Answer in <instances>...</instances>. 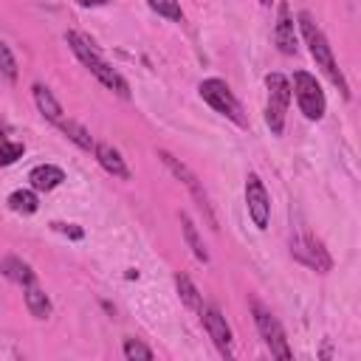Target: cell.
I'll return each instance as SVG.
<instances>
[{
  "instance_id": "7a4b0ae2",
  "label": "cell",
  "mask_w": 361,
  "mask_h": 361,
  "mask_svg": "<svg viewBox=\"0 0 361 361\" xmlns=\"http://www.w3.org/2000/svg\"><path fill=\"white\" fill-rule=\"evenodd\" d=\"M65 42L71 45V51L76 54V59H79V62H82V65H85V68H87V71H90V73H93L104 87H110V90H113V93H118L121 99H130V85H127V79H124V76H121L110 62H104V59H102V54H99V51H96V48L82 37V34L68 31V34H65Z\"/></svg>"
},
{
  "instance_id": "30bf717a",
  "label": "cell",
  "mask_w": 361,
  "mask_h": 361,
  "mask_svg": "<svg viewBox=\"0 0 361 361\" xmlns=\"http://www.w3.org/2000/svg\"><path fill=\"white\" fill-rule=\"evenodd\" d=\"M290 254L299 259V262H305V265H310V268H316V271H330V254L324 251V245H322V240H316L313 234H302V237H296V240H290Z\"/></svg>"
},
{
  "instance_id": "5bb4252c",
  "label": "cell",
  "mask_w": 361,
  "mask_h": 361,
  "mask_svg": "<svg viewBox=\"0 0 361 361\" xmlns=\"http://www.w3.org/2000/svg\"><path fill=\"white\" fill-rule=\"evenodd\" d=\"M0 274L6 276V279H11V282H17V285H31V282H37V274H34V268L25 262V259H20V257H3L0 259Z\"/></svg>"
},
{
  "instance_id": "ba28073f",
  "label": "cell",
  "mask_w": 361,
  "mask_h": 361,
  "mask_svg": "<svg viewBox=\"0 0 361 361\" xmlns=\"http://www.w3.org/2000/svg\"><path fill=\"white\" fill-rule=\"evenodd\" d=\"M245 206H248V214H251L254 226L259 231H265L268 220H271V197H268L259 175H254V172L245 178Z\"/></svg>"
},
{
  "instance_id": "4316f807",
  "label": "cell",
  "mask_w": 361,
  "mask_h": 361,
  "mask_svg": "<svg viewBox=\"0 0 361 361\" xmlns=\"http://www.w3.org/2000/svg\"><path fill=\"white\" fill-rule=\"evenodd\" d=\"M259 3H262V6H271V3H274V0H259Z\"/></svg>"
},
{
  "instance_id": "9a60e30c",
  "label": "cell",
  "mask_w": 361,
  "mask_h": 361,
  "mask_svg": "<svg viewBox=\"0 0 361 361\" xmlns=\"http://www.w3.org/2000/svg\"><path fill=\"white\" fill-rule=\"evenodd\" d=\"M34 90V102H37V107H39V113L48 118V121H54V124H59L62 121V104L54 99V93L45 87V85H34L31 87Z\"/></svg>"
},
{
  "instance_id": "ac0fdd59",
  "label": "cell",
  "mask_w": 361,
  "mask_h": 361,
  "mask_svg": "<svg viewBox=\"0 0 361 361\" xmlns=\"http://www.w3.org/2000/svg\"><path fill=\"white\" fill-rule=\"evenodd\" d=\"M8 209L17 212V214H34L39 209V200L31 189H17L8 195Z\"/></svg>"
},
{
  "instance_id": "7402d4cb",
  "label": "cell",
  "mask_w": 361,
  "mask_h": 361,
  "mask_svg": "<svg viewBox=\"0 0 361 361\" xmlns=\"http://www.w3.org/2000/svg\"><path fill=\"white\" fill-rule=\"evenodd\" d=\"M121 350H124V358H130V361H152V350L138 338H127Z\"/></svg>"
},
{
  "instance_id": "8fae6325",
  "label": "cell",
  "mask_w": 361,
  "mask_h": 361,
  "mask_svg": "<svg viewBox=\"0 0 361 361\" xmlns=\"http://www.w3.org/2000/svg\"><path fill=\"white\" fill-rule=\"evenodd\" d=\"M274 39H276V48L282 54H296V23H293V14H290V6L282 0L279 8H276V25H274Z\"/></svg>"
},
{
  "instance_id": "52a82bcc",
  "label": "cell",
  "mask_w": 361,
  "mask_h": 361,
  "mask_svg": "<svg viewBox=\"0 0 361 361\" xmlns=\"http://www.w3.org/2000/svg\"><path fill=\"white\" fill-rule=\"evenodd\" d=\"M158 158H161V161L166 164V169H169V172H172V175H175L178 180H183V186H186V189L192 192V197L197 200V209L203 212V217H206V223H209V226H212V228L217 231L220 226H217V217H214V212H212V203H209V195L203 192V186H200V180L195 178V172H192V169H189L186 164H180V161H178V158H175L172 152H166V149H158Z\"/></svg>"
},
{
  "instance_id": "484cf974",
  "label": "cell",
  "mask_w": 361,
  "mask_h": 361,
  "mask_svg": "<svg viewBox=\"0 0 361 361\" xmlns=\"http://www.w3.org/2000/svg\"><path fill=\"white\" fill-rule=\"evenodd\" d=\"M76 3H82V6H104L110 0H76Z\"/></svg>"
},
{
  "instance_id": "7c38bea8",
  "label": "cell",
  "mask_w": 361,
  "mask_h": 361,
  "mask_svg": "<svg viewBox=\"0 0 361 361\" xmlns=\"http://www.w3.org/2000/svg\"><path fill=\"white\" fill-rule=\"evenodd\" d=\"M93 152H96V161L102 164V169H107L113 178L130 180V169H127V164H124V158H121V152H118L116 147H110V144H96Z\"/></svg>"
},
{
  "instance_id": "603a6c76",
  "label": "cell",
  "mask_w": 361,
  "mask_h": 361,
  "mask_svg": "<svg viewBox=\"0 0 361 361\" xmlns=\"http://www.w3.org/2000/svg\"><path fill=\"white\" fill-rule=\"evenodd\" d=\"M0 73L8 79V82H14L17 79V59H14V54H11V48L0 39Z\"/></svg>"
},
{
  "instance_id": "4fadbf2b",
  "label": "cell",
  "mask_w": 361,
  "mask_h": 361,
  "mask_svg": "<svg viewBox=\"0 0 361 361\" xmlns=\"http://www.w3.org/2000/svg\"><path fill=\"white\" fill-rule=\"evenodd\" d=\"M28 180H31V186L37 192H51L65 180V172L59 166H54V164H39V166H34L28 172Z\"/></svg>"
},
{
  "instance_id": "d6986e66",
  "label": "cell",
  "mask_w": 361,
  "mask_h": 361,
  "mask_svg": "<svg viewBox=\"0 0 361 361\" xmlns=\"http://www.w3.org/2000/svg\"><path fill=\"white\" fill-rule=\"evenodd\" d=\"M180 228H183V237H186V243H189L192 254H195L200 262H209V251H206L203 240L197 237V228H195V223H192V217H189V214H180Z\"/></svg>"
},
{
  "instance_id": "8992f818",
  "label": "cell",
  "mask_w": 361,
  "mask_h": 361,
  "mask_svg": "<svg viewBox=\"0 0 361 361\" xmlns=\"http://www.w3.org/2000/svg\"><path fill=\"white\" fill-rule=\"evenodd\" d=\"M251 313H254V324H257V330H259L265 347L271 350V355H276V358H290L293 353H290V347H288L285 330H282V324L276 322V316H274L262 302H257V299L251 302Z\"/></svg>"
},
{
  "instance_id": "2e32d148",
  "label": "cell",
  "mask_w": 361,
  "mask_h": 361,
  "mask_svg": "<svg viewBox=\"0 0 361 361\" xmlns=\"http://www.w3.org/2000/svg\"><path fill=\"white\" fill-rule=\"evenodd\" d=\"M25 305H28L34 319H48L51 316V299L42 288H37V282L25 285Z\"/></svg>"
},
{
  "instance_id": "ffe728a7",
  "label": "cell",
  "mask_w": 361,
  "mask_h": 361,
  "mask_svg": "<svg viewBox=\"0 0 361 361\" xmlns=\"http://www.w3.org/2000/svg\"><path fill=\"white\" fill-rule=\"evenodd\" d=\"M175 288H178L180 302H183L189 310H200V293H197V288L192 285V279H189L186 274H175Z\"/></svg>"
},
{
  "instance_id": "44dd1931",
  "label": "cell",
  "mask_w": 361,
  "mask_h": 361,
  "mask_svg": "<svg viewBox=\"0 0 361 361\" xmlns=\"http://www.w3.org/2000/svg\"><path fill=\"white\" fill-rule=\"evenodd\" d=\"M147 3H149V8L155 14H161V17L172 20V23H180L183 20V11H180V3L178 0H147Z\"/></svg>"
},
{
  "instance_id": "3957f363",
  "label": "cell",
  "mask_w": 361,
  "mask_h": 361,
  "mask_svg": "<svg viewBox=\"0 0 361 361\" xmlns=\"http://www.w3.org/2000/svg\"><path fill=\"white\" fill-rule=\"evenodd\" d=\"M290 93L296 96L299 110H302L310 121H319V118L324 116V110H327L324 90H322V85L316 82L313 73H307V71H296L293 79H290Z\"/></svg>"
},
{
  "instance_id": "277c9868",
  "label": "cell",
  "mask_w": 361,
  "mask_h": 361,
  "mask_svg": "<svg viewBox=\"0 0 361 361\" xmlns=\"http://www.w3.org/2000/svg\"><path fill=\"white\" fill-rule=\"evenodd\" d=\"M265 87H268V107H265V121L271 127L274 135H282L285 130V113L290 104V79L282 73H268L265 76Z\"/></svg>"
},
{
  "instance_id": "83f0119b",
  "label": "cell",
  "mask_w": 361,
  "mask_h": 361,
  "mask_svg": "<svg viewBox=\"0 0 361 361\" xmlns=\"http://www.w3.org/2000/svg\"><path fill=\"white\" fill-rule=\"evenodd\" d=\"M0 141H3V133H0Z\"/></svg>"
},
{
  "instance_id": "9c48e42d",
  "label": "cell",
  "mask_w": 361,
  "mask_h": 361,
  "mask_svg": "<svg viewBox=\"0 0 361 361\" xmlns=\"http://www.w3.org/2000/svg\"><path fill=\"white\" fill-rule=\"evenodd\" d=\"M200 319H203V327L209 333V338L214 341V347L220 350V355L231 358V327L226 324V316L220 313V307L214 305H200Z\"/></svg>"
},
{
  "instance_id": "5b68a950",
  "label": "cell",
  "mask_w": 361,
  "mask_h": 361,
  "mask_svg": "<svg viewBox=\"0 0 361 361\" xmlns=\"http://www.w3.org/2000/svg\"><path fill=\"white\" fill-rule=\"evenodd\" d=\"M197 90H200V99L209 107H214L217 113H223L226 118H231L237 127H245L248 124L245 116H243V104L237 102V96L231 93V87L223 79H203Z\"/></svg>"
},
{
  "instance_id": "e0dca14e",
  "label": "cell",
  "mask_w": 361,
  "mask_h": 361,
  "mask_svg": "<svg viewBox=\"0 0 361 361\" xmlns=\"http://www.w3.org/2000/svg\"><path fill=\"white\" fill-rule=\"evenodd\" d=\"M59 130L76 144V147H82V149H93L96 147V141H93V135L79 124V121H71V118H62L59 121Z\"/></svg>"
},
{
  "instance_id": "cb8c5ba5",
  "label": "cell",
  "mask_w": 361,
  "mask_h": 361,
  "mask_svg": "<svg viewBox=\"0 0 361 361\" xmlns=\"http://www.w3.org/2000/svg\"><path fill=\"white\" fill-rule=\"evenodd\" d=\"M23 152H25V147L20 144V141H0V166H8V164H14L17 158H23Z\"/></svg>"
},
{
  "instance_id": "6da1fadb",
  "label": "cell",
  "mask_w": 361,
  "mask_h": 361,
  "mask_svg": "<svg viewBox=\"0 0 361 361\" xmlns=\"http://www.w3.org/2000/svg\"><path fill=\"white\" fill-rule=\"evenodd\" d=\"M296 25H299V31H302V37H305V42H307V51H310V56L316 59V65L333 79V85L341 90V96L350 99V85H347L341 68L336 65V56H333V48H330V42H327L324 31L316 25V20H313L307 11H299V14H296Z\"/></svg>"
},
{
  "instance_id": "d4e9b609",
  "label": "cell",
  "mask_w": 361,
  "mask_h": 361,
  "mask_svg": "<svg viewBox=\"0 0 361 361\" xmlns=\"http://www.w3.org/2000/svg\"><path fill=\"white\" fill-rule=\"evenodd\" d=\"M51 228L59 231V234H65V237H71V240H82L85 237V231L79 226H73V223H51Z\"/></svg>"
}]
</instances>
